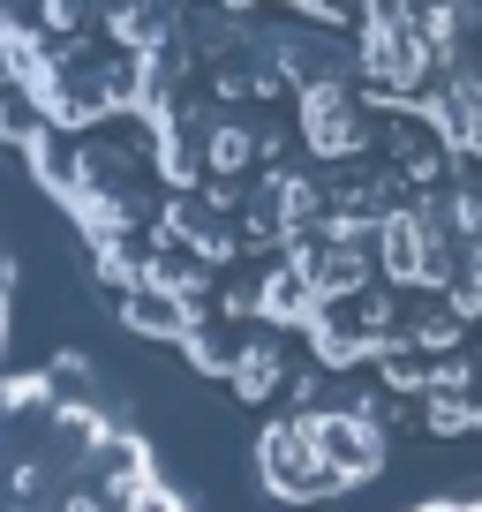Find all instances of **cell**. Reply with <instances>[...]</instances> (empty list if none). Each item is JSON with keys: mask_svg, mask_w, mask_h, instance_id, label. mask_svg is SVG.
<instances>
[{"mask_svg": "<svg viewBox=\"0 0 482 512\" xmlns=\"http://www.w3.org/2000/svg\"><path fill=\"white\" fill-rule=\"evenodd\" d=\"M257 475H264V490L287 497V505H324V497H347V490L332 482V467H324V452H317V437H309L302 415H272V422H264V437H257Z\"/></svg>", "mask_w": 482, "mask_h": 512, "instance_id": "4", "label": "cell"}, {"mask_svg": "<svg viewBox=\"0 0 482 512\" xmlns=\"http://www.w3.org/2000/svg\"><path fill=\"white\" fill-rule=\"evenodd\" d=\"M385 415H392V400H370V407L332 400V407H317V415H302L339 490H370V482L385 475Z\"/></svg>", "mask_w": 482, "mask_h": 512, "instance_id": "3", "label": "cell"}, {"mask_svg": "<svg viewBox=\"0 0 482 512\" xmlns=\"http://www.w3.org/2000/svg\"><path fill=\"white\" fill-rule=\"evenodd\" d=\"M204 181H257V113L204 121Z\"/></svg>", "mask_w": 482, "mask_h": 512, "instance_id": "5", "label": "cell"}, {"mask_svg": "<svg viewBox=\"0 0 482 512\" xmlns=\"http://www.w3.org/2000/svg\"><path fill=\"white\" fill-rule=\"evenodd\" d=\"M0 91H8V68H0Z\"/></svg>", "mask_w": 482, "mask_h": 512, "instance_id": "10", "label": "cell"}, {"mask_svg": "<svg viewBox=\"0 0 482 512\" xmlns=\"http://www.w3.org/2000/svg\"><path fill=\"white\" fill-rule=\"evenodd\" d=\"M430 512H482V505H430Z\"/></svg>", "mask_w": 482, "mask_h": 512, "instance_id": "9", "label": "cell"}, {"mask_svg": "<svg viewBox=\"0 0 482 512\" xmlns=\"http://www.w3.org/2000/svg\"><path fill=\"white\" fill-rule=\"evenodd\" d=\"M53 512H113V505H106V497L91 490V482H68V490L53 497Z\"/></svg>", "mask_w": 482, "mask_h": 512, "instance_id": "7", "label": "cell"}, {"mask_svg": "<svg viewBox=\"0 0 482 512\" xmlns=\"http://www.w3.org/2000/svg\"><path fill=\"white\" fill-rule=\"evenodd\" d=\"M211 8H219V16H234V23H264V8H272V0H211Z\"/></svg>", "mask_w": 482, "mask_h": 512, "instance_id": "8", "label": "cell"}, {"mask_svg": "<svg viewBox=\"0 0 482 512\" xmlns=\"http://www.w3.org/2000/svg\"><path fill=\"white\" fill-rule=\"evenodd\" d=\"M113 317L129 324V332H144V339H166V347H181V339L196 332V309H181V302H166V294H151V287H136L129 302H113Z\"/></svg>", "mask_w": 482, "mask_h": 512, "instance_id": "6", "label": "cell"}, {"mask_svg": "<svg viewBox=\"0 0 482 512\" xmlns=\"http://www.w3.org/2000/svg\"><path fill=\"white\" fill-rule=\"evenodd\" d=\"M377 279L407 302H445L452 279H460V249L445 241V226L422 204H400L385 226H377Z\"/></svg>", "mask_w": 482, "mask_h": 512, "instance_id": "1", "label": "cell"}, {"mask_svg": "<svg viewBox=\"0 0 482 512\" xmlns=\"http://www.w3.org/2000/svg\"><path fill=\"white\" fill-rule=\"evenodd\" d=\"M294 136H302V159L324 166V174L370 166L377 144H385V128L362 106V83H309V91L294 98Z\"/></svg>", "mask_w": 482, "mask_h": 512, "instance_id": "2", "label": "cell"}]
</instances>
